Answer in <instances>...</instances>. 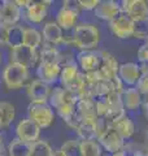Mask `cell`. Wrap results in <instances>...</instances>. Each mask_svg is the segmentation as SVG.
Wrapping results in <instances>:
<instances>
[{"label": "cell", "instance_id": "obj_1", "mask_svg": "<svg viewBox=\"0 0 148 156\" xmlns=\"http://www.w3.org/2000/svg\"><path fill=\"white\" fill-rule=\"evenodd\" d=\"M70 39L72 46L81 51H93L100 42V31L93 23H79L72 31Z\"/></svg>", "mask_w": 148, "mask_h": 156}, {"label": "cell", "instance_id": "obj_2", "mask_svg": "<svg viewBox=\"0 0 148 156\" xmlns=\"http://www.w3.org/2000/svg\"><path fill=\"white\" fill-rule=\"evenodd\" d=\"M27 119L35 122L41 129H47L55 122V111L48 103L30 101L27 107Z\"/></svg>", "mask_w": 148, "mask_h": 156}, {"label": "cell", "instance_id": "obj_3", "mask_svg": "<svg viewBox=\"0 0 148 156\" xmlns=\"http://www.w3.org/2000/svg\"><path fill=\"white\" fill-rule=\"evenodd\" d=\"M78 16H79L78 2L66 0L56 13V23L62 29V31H73L74 27L78 25Z\"/></svg>", "mask_w": 148, "mask_h": 156}, {"label": "cell", "instance_id": "obj_4", "mask_svg": "<svg viewBox=\"0 0 148 156\" xmlns=\"http://www.w3.org/2000/svg\"><path fill=\"white\" fill-rule=\"evenodd\" d=\"M29 78V68L22 66L19 64L9 62L3 70V81L7 89L9 90H18L26 83Z\"/></svg>", "mask_w": 148, "mask_h": 156}, {"label": "cell", "instance_id": "obj_5", "mask_svg": "<svg viewBox=\"0 0 148 156\" xmlns=\"http://www.w3.org/2000/svg\"><path fill=\"white\" fill-rule=\"evenodd\" d=\"M11 62L13 64H19L22 66L30 68V66H38L41 62V57H39L38 50L34 51L27 46H19L11 50Z\"/></svg>", "mask_w": 148, "mask_h": 156}, {"label": "cell", "instance_id": "obj_6", "mask_svg": "<svg viewBox=\"0 0 148 156\" xmlns=\"http://www.w3.org/2000/svg\"><path fill=\"white\" fill-rule=\"evenodd\" d=\"M121 13L129 16L134 22L148 20V2L146 0H122Z\"/></svg>", "mask_w": 148, "mask_h": 156}, {"label": "cell", "instance_id": "obj_7", "mask_svg": "<svg viewBox=\"0 0 148 156\" xmlns=\"http://www.w3.org/2000/svg\"><path fill=\"white\" fill-rule=\"evenodd\" d=\"M97 142L101 146V148L105 150L109 155L120 152V151H122L126 146V140L123 139L112 126H109L105 133H103L100 136H99Z\"/></svg>", "mask_w": 148, "mask_h": 156}, {"label": "cell", "instance_id": "obj_8", "mask_svg": "<svg viewBox=\"0 0 148 156\" xmlns=\"http://www.w3.org/2000/svg\"><path fill=\"white\" fill-rule=\"evenodd\" d=\"M134 26L135 22L123 13H120L115 20L109 22L112 34L118 39H129L134 37Z\"/></svg>", "mask_w": 148, "mask_h": 156}, {"label": "cell", "instance_id": "obj_9", "mask_svg": "<svg viewBox=\"0 0 148 156\" xmlns=\"http://www.w3.org/2000/svg\"><path fill=\"white\" fill-rule=\"evenodd\" d=\"M41 128L29 119H23L21 120L16 126V136L17 139L23 140L27 143H34L39 140V134H41Z\"/></svg>", "mask_w": 148, "mask_h": 156}, {"label": "cell", "instance_id": "obj_10", "mask_svg": "<svg viewBox=\"0 0 148 156\" xmlns=\"http://www.w3.org/2000/svg\"><path fill=\"white\" fill-rule=\"evenodd\" d=\"M118 77L122 81L125 87H136L142 77L140 66L136 62H123L120 64L118 69Z\"/></svg>", "mask_w": 148, "mask_h": 156}, {"label": "cell", "instance_id": "obj_11", "mask_svg": "<svg viewBox=\"0 0 148 156\" xmlns=\"http://www.w3.org/2000/svg\"><path fill=\"white\" fill-rule=\"evenodd\" d=\"M76 62L82 73H88L99 69L101 62L100 51H81L76 57Z\"/></svg>", "mask_w": 148, "mask_h": 156}, {"label": "cell", "instance_id": "obj_12", "mask_svg": "<svg viewBox=\"0 0 148 156\" xmlns=\"http://www.w3.org/2000/svg\"><path fill=\"white\" fill-rule=\"evenodd\" d=\"M101 56V62L99 66V72L101 73V76L104 80L112 81L113 78L118 76V69H120V62L117 61V58L112 55L111 52L105 50H99Z\"/></svg>", "mask_w": 148, "mask_h": 156}, {"label": "cell", "instance_id": "obj_13", "mask_svg": "<svg viewBox=\"0 0 148 156\" xmlns=\"http://www.w3.org/2000/svg\"><path fill=\"white\" fill-rule=\"evenodd\" d=\"M22 11L16 4V2L5 0L2 3V18H0V25L4 27H11L17 25V22L21 20Z\"/></svg>", "mask_w": 148, "mask_h": 156}, {"label": "cell", "instance_id": "obj_14", "mask_svg": "<svg viewBox=\"0 0 148 156\" xmlns=\"http://www.w3.org/2000/svg\"><path fill=\"white\" fill-rule=\"evenodd\" d=\"M51 91H52L51 85H48L41 80L33 81L26 89L29 99L33 103H48Z\"/></svg>", "mask_w": 148, "mask_h": 156}, {"label": "cell", "instance_id": "obj_15", "mask_svg": "<svg viewBox=\"0 0 148 156\" xmlns=\"http://www.w3.org/2000/svg\"><path fill=\"white\" fill-rule=\"evenodd\" d=\"M61 73V66L58 62H39L37 66V76L41 81L52 85L58 81Z\"/></svg>", "mask_w": 148, "mask_h": 156}, {"label": "cell", "instance_id": "obj_16", "mask_svg": "<svg viewBox=\"0 0 148 156\" xmlns=\"http://www.w3.org/2000/svg\"><path fill=\"white\" fill-rule=\"evenodd\" d=\"M48 4H51V2H30L23 9L26 21L30 23H41L47 16Z\"/></svg>", "mask_w": 148, "mask_h": 156}, {"label": "cell", "instance_id": "obj_17", "mask_svg": "<svg viewBox=\"0 0 148 156\" xmlns=\"http://www.w3.org/2000/svg\"><path fill=\"white\" fill-rule=\"evenodd\" d=\"M121 13L120 2L115 0H105V2H99L97 7L95 8V16L103 21L111 22Z\"/></svg>", "mask_w": 148, "mask_h": 156}, {"label": "cell", "instance_id": "obj_18", "mask_svg": "<svg viewBox=\"0 0 148 156\" xmlns=\"http://www.w3.org/2000/svg\"><path fill=\"white\" fill-rule=\"evenodd\" d=\"M122 104L126 111H136L143 105V99L136 87H126L121 94Z\"/></svg>", "mask_w": 148, "mask_h": 156}, {"label": "cell", "instance_id": "obj_19", "mask_svg": "<svg viewBox=\"0 0 148 156\" xmlns=\"http://www.w3.org/2000/svg\"><path fill=\"white\" fill-rule=\"evenodd\" d=\"M42 37L46 41V43L57 46L62 43L64 31L56 22H47L42 29Z\"/></svg>", "mask_w": 148, "mask_h": 156}, {"label": "cell", "instance_id": "obj_20", "mask_svg": "<svg viewBox=\"0 0 148 156\" xmlns=\"http://www.w3.org/2000/svg\"><path fill=\"white\" fill-rule=\"evenodd\" d=\"M111 126L125 140L130 139L135 133V125H134V122H132V120L126 115L123 117H121V119H118L117 121H115V122H112Z\"/></svg>", "mask_w": 148, "mask_h": 156}, {"label": "cell", "instance_id": "obj_21", "mask_svg": "<svg viewBox=\"0 0 148 156\" xmlns=\"http://www.w3.org/2000/svg\"><path fill=\"white\" fill-rule=\"evenodd\" d=\"M76 111L81 121H96L97 119L93 100H79L76 105Z\"/></svg>", "mask_w": 148, "mask_h": 156}, {"label": "cell", "instance_id": "obj_22", "mask_svg": "<svg viewBox=\"0 0 148 156\" xmlns=\"http://www.w3.org/2000/svg\"><path fill=\"white\" fill-rule=\"evenodd\" d=\"M23 33H25V27L19 26L18 23L17 25H14V26L7 27L5 44L8 47H11V50L22 46L23 44Z\"/></svg>", "mask_w": 148, "mask_h": 156}, {"label": "cell", "instance_id": "obj_23", "mask_svg": "<svg viewBox=\"0 0 148 156\" xmlns=\"http://www.w3.org/2000/svg\"><path fill=\"white\" fill-rule=\"evenodd\" d=\"M76 131L79 136V140H97L96 121H82Z\"/></svg>", "mask_w": 148, "mask_h": 156}, {"label": "cell", "instance_id": "obj_24", "mask_svg": "<svg viewBox=\"0 0 148 156\" xmlns=\"http://www.w3.org/2000/svg\"><path fill=\"white\" fill-rule=\"evenodd\" d=\"M39 57H41V62H58L61 57L60 51L57 50L56 46L49 44V43H44L43 46L38 48Z\"/></svg>", "mask_w": 148, "mask_h": 156}, {"label": "cell", "instance_id": "obj_25", "mask_svg": "<svg viewBox=\"0 0 148 156\" xmlns=\"http://www.w3.org/2000/svg\"><path fill=\"white\" fill-rule=\"evenodd\" d=\"M88 90H90L91 92V96L93 100L99 99V98H105L111 94V92H113L115 90H113V85L111 81L108 80H101L96 82L95 85H91V86H87Z\"/></svg>", "mask_w": 148, "mask_h": 156}, {"label": "cell", "instance_id": "obj_26", "mask_svg": "<svg viewBox=\"0 0 148 156\" xmlns=\"http://www.w3.org/2000/svg\"><path fill=\"white\" fill-rule=\"evenodd\" d=\"M33 143H27L19 139H13L8 146L9 156H31Z\"/></svg>", "mask_w": 148, "mask_h": 156}, {"label": "cell", "instance_id": "obj_27", "mask_svg": "<svg viewBox=\"0 0 148 156\" xmlns=\"http://www.w3.org/2000/svg\"><path fill=\"white\" fill-rule=\"evenodd\" d=\"M79 73H81V70H79V68H78L77 62H72V64L62 66L61 73H60V78H58V82H60L61 87H66L72 81H74L79 76Z\"/></svg>", "mask_w": 148, "mask_h": 156}, {"label": "cell", "instance_id": "obj_28", "mask_svg": "<svg viewBox=\"0 0 148 156\" xmlns=\"http://www.w3.org/2000/svg\"><path fill=\"white\" fill-rule=\"evenodd\" d=\"M42 33H39L35 27H25L23 33V44L29 48L37 51L42 46Z\"/></svg>", "mask_w": 148, "mask_h": 156}, {"label": "cell", "instance_id": "obj_29", "mask_svg": "<svg viewBox=\"0 0 148 156\" xmlns=\"http://www.w3.org/2000/svg\"><path fill=\"white\" fill-rule=\"evenodd\" d=\"M16 116L14 105L8 101H0V125L2 128H7L9 124H12Z\"/></svg>", "mask_w": 148, "mask_h": 156}, {"label": "cell", "instance_id": "obj_30", "mask_svg": "<svg viewBox=\"0 0 148 156\" xmlns=\"http://www.w3.org/2000/svg\"><path fill=\"white\" fill-rule=\"evenodd\" d=\"M101 146L97 140H81L82 156H101Z\"/></svg>", "mask_w": 148, "mask_h": 156}, {"label": "cell", "instance_id": "obj_31", "mask_svg": "<svg viewBox=\"0 0 148 156\" xmlns=\"http://www.w3.org/2000/svg\"><path fill=\"white\" fill-rule=\"evenodd\" d=\"M60 151L64 156H82L81 152V140L79 139H70L66 140L61 146Z\"/></svg>", "mask_w": 148, "mask_h": 156}, {"label": "cell", "instance_id": "obj_32", "mask_svg": "<svg viewBox=\"0 0 148 156\" xmlns=\"http://www.w3.org/2000/svg\"><path fill=\"white\" fill-rule=\"evenodd\" d=\"M55 151L52 147L44 140H37L33 143L31 148V156H53Z\"/></svg>", "mask_w": 148, "mask_h": 156}, {"label": "cell", "instance_id": "obj_33", "mask_svg": "<svg viewBox=\"0 0 148 156\" xmlns=\"http://www.w3.org/2000/svg\"><path fill=\"white\" fill-rule=\"evenodd\" d=\"M95 101V109H96V115L97 117H101V119H105V116L109 111V101H108L107 96L105 98H99V99L93 100Z\"/></svg>", "mask_w": 148, "mask_h": 156}, {"label": "cell", "instance_id": "obj_34", "mask_svg": "<svg viewBox=\"0 0 148 156\" xmlns=\"http://www.w3.org/2000/svg\"><path fill=\"white\" fill-rule=\"evenodd\" d=\"M148 37V20H143V21L135 22L134 26V38L138 39H144Z\"/></svg>", "mask_w": 148, "mask_h": 156}, {"label": "cell", "instance_id": "obj_35", "mask_svg": "<svg viewBox=\"0 0 148 156\" xmlns=\"http://www.w3.org/2000/svg\"><path fill=\"white\" fill-rule=\"evenodd\" d=\"M83 74H85V81H86V85L87 86L95 85L96 82L104 80L103 76H101V73L99 72V69L92 70V72H88V73H83Z\"/></svg>", "mask_w": 148, "mask_h": 156}, {"label": "cell", "instance_id": "obj_36", "mask_svg": "<svg viewBox=\"0 0 148 156\" xmlns=\"http://www.w3.org/2000/svg\"><path fill=\"white\" fill-rule=\"evenodd\" d=\"M99 0H78V8L79 11H95Z\"/></svg>", "mask_w": 148, "mask_h": 156}, {"label": "cell", "instance_id": "obj_37", "mask_svg": "<svg viewBox=\"0 0 148 156\" xmlns=\"http://www.w3.org/2000/svg\"><path fill=\"white\" fill-rule=\"evenodd\" d=\"M136 89L138 91L140 92V95H146L148 96V74H142L139 82L136 85Z\"/></svg>", "mask_w": 148, "mask_h": 156}, {"label": "cell", "instance_id": "obj_38", "mask_svg": "<svg viewBox=\"0 0 148 156\" xmlns=\"http://www.w3.org/2000/svg\"><path fill=\"white\" fill-rule=\"evenodd\" d=\"M138 60L140 64H148V47L144 43L138 50Z\"/></svg>", "mask_w": 148, "mask_h": 156}, {"label": "cell", "instance_id": "obj_39", "mask_svg": "<svg viewBox=\"0 0 148 156\" xmlns=\"http://www.w3.org/2000/svg\"><path fill=\"white\" fill-rule=\"evenodd\" d=\"M5 33H7V27L0 25V44H5Z\"/></svg>", "mask_w": 148, "mask_h": 156}, {"label": "cell", "instance_id": "obj_40", "mask_svg": "<svg viewBox=\"0 0 148 156\" xmlns=\"http://www.w3.org/2000/svg\"><path fill=\"white\" fill-rule=\"evenodd\" d=\"M143 109H144V116H146V119L148 120V100H146L144 103H143Z\"/></svg>", "mask_w": 148, "mask_h": 156}, {"label": "cell", "instance_id": "obj_41", "mask_svg": "<svg viewBox=\"0 0 148 156\" xmlns=\"http://www.w3.org/2000/svg\"><path fill=\"white\" fill-rule=\"evenodd\" d=\"M111 156H127L126 155V152H125V151H120V152H116V154H113V155H111Z\"/></svg>", "mask_w": 148, "mask_h": 156}, {"label": "cell", "instance_id": "obj_42", "mask_svg": "<svg viewBox=\"0 0 148 156\" xmlns=\"http://www.w3.org/2000/svg\"><path fill=\"white\" fill-rule=\"evenodd\" d=\"M53 156H64V155H62L61 151L58 150V151H55V152H53Z\"/></svg>", "mask_w": 148, "mask_h": 156}, {"label": "cell", "instance_id": "obj_43", "mask_svg": "<svg viewBox=\"0 0 148 156\" xmlns=\"http://www.w3.org/2000/svg\"><path fill=\"white\" fill-rule=\"evenodd\" d=\"M2 61H3V53L0 51V65H2Z\"/></svg>", "mask_w": 148, "mask_h": 156}, {"label": "cell", "instance_id": "obj_44", "mask_svg": "<svg viewBox=\"0 0 148 156\" xmlns=\"http://www.w3.org/2000/svg\"><path fill=\"white\" fill-rule=\"evenodd\" d=\"M144 44H146V46L148 47V37H147V38L144 39Z\"/></svg>", "mask_w": 148, "mask_h": 156}, {"label": "cell", "instance_id": "obj_45", "mask_svg": "<svg viewBox=\"0 0 148 156\" xmlns=\"http://www.w3.org/2000/svg\"><path fill=\"white\" fill-rule=\"evenodd\" d=\"M0 156H4V154H0Z\"/></svg>", "mask_w": 148, "mask_h": 156}, {"label": "cell", "instance_id": "obj_46", "mask_svg": "<svg viewBox=\"0 0 148 156\" xmlns=\"http://www.w3.org/2000/svg\"><path fill=\"white\" fill-rule=\"evenodd\" d=\"M101 156H105V155H101ZM109 156H111V155H109Z\"/></svg>", "mask_w": 148, "mask_h": 156}]
</instances>
